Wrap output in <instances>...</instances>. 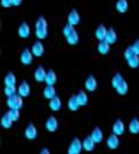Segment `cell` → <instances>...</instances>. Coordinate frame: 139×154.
<instances>
[{
    "label": "cell",
    "instance_id": "obj_37",
    "mask_svg": "<svg viewBox=\"0 0 139 154\" xmlns=\"http://www.w3.org/2000/svg\"><path fill=\"white\" fill-rule=\"evenodd\" d=\"M0 5L4 8H8V7L13 6V2H11V0H0Z\"/></svg>",
    "mask_w": 139,
    "mask_h": 154
},
{
    "label": "cell",
    "instance_id": "obj_10",
    "mask_svg": "<svg viewBox=\"0 0 139 154\" xmlns=\"http://www.w3.org/2000/svg\"><path fill=\"white\" fill-rule=\"evenodd\" d=\"M84 87L86 89L90 91V93H92L95 91L97 87H98V82H97V79L94 77V75H89V77L86 79V81H84Z\"/></svg>",
    "mask_w": 139,
    "mask_h": 154
},
{
    "label": "cell",
    "instance_id": "obj_24",
    "mask_svg": "<svg viewBox=\"0 0 139 154\" xmlns=\"http://www.w3.org/2000/svg\"><path fill=\"white\" fill-rule=\"evenodd\" d=\"M45 82L47 83V85H50V86H54V85L57 82V75H56V72L54 71V70L47 71Z\"/></svg>",
    "mask_w": 139,
    "mask_h": 154
},
{
    "label": "cell",
    "instance_id": "obj_2",
    "mask_svg": "<svg viewBox=\"0 0 139 154\" xmlns=\"http://www.w3.org/2000/svg\"><path fill=\"white\" fill-rule=\"evenodd\" d=\"M7 106L9 109H18L21 110L23 107V97L20 94H15L7 98Z\"/></svg>",
    "mask_w": 139,
    "mask_h": 154
},
{
    "label": "cell",
    "instance_id": "obj_36",
    "mask_svg": "<svg viewBox=\"0 0 139 154\" xmlns=\"http://www.w3.org/2000/svg\"><path fill=\"white\" fill-rule=\"evenodd\" d=\"M134 55H136V53H134L132 46H128L125 48V50H124V57H125V60H129L130 57H132Z\"/></svg>",
    "mask_w": 139,
    "mask_h": 154
},
{
    "label": "cell",
    "instance_id": "obj_19",
    "mask_svg": "<svg viewBox=\"0 0 139 154\" xmlns=\"http://www.w3.org/2000/svg\"><path fill=\"white\" fill-rule=\"evenodd\" d=\"M90 136H91V138L96 142V144H98V143H101V142H103L104 134H103V131L100 130L99 127H95L94 129H92V131H91V134H90Z\"/></svg>",
    "mask_w": 139,
    "mask_h": 154
},
{
    "label": "cell",
    "instance_id": "obj_34",
    "mask_svg": "<svg viewBox=\"0 0 139 154\" xmlns=\"http://www.w3.org/2000/svg\"><path fill=\"white\" fill-rule=\"evenodd\" d=\"M16 93H17V88L15 86H5L4 94H5L7 97H11V96L15 95Z\"/></svg>",
    "mask_w": 139,
    "mask_h": 154
},
{
    "label": "cell",
    "instance_id": "obj_3",
    "mask_svg": "<svg viewBox=\"0 0 139 154\" xmlns=\"http://www.w3.org/2000/svg\"><path fill=\"white\" fill-rule=\"evenodd\" d=\"M83 149V145L82 142L79 139L78 137L73 138V140L71 142L68 149H67V153L68 154H80L81 151Z\"/></svg>",
    "mask_w": 139,
    "mask_h": 154
},
{
    "label": "cell",
    "instance_id": "obj_22",
    "mask_svg": "<svg viewBox=\"0 0 139 154\" xmlns=\"http://www.w3.org/2000/svg\"><path fill=\"white\" fill-rule=\"evenodd\" d=\"M55 96H57L56 94V89L55 86H50V85H47L44 89V97L47 99H51L54 98Z\"/></svg>",
    "mask_w": 139,
    "mask_h": 154
},
{
    "label": "cell",
    "instance_id": "obj_12",
    "mask_svg": "<svg viewBox=\"0 0 139 154\" xmlns=\"http://www.w3.org/2000/svg\"><path fill=\"white\" fill-rule=\"evenodd\" d=\"M31 93V87L28 83V81L23 80L22 82L20 83L18 88H17V94H20L22 97H28L29 95Z\"/></svg>",
    "mask_w": 139,
    "mask_h": 154
},
{
    "label": "cell",
    "instance_id": "obj_7",
    "mask_svg": "<svg viewBox=\"0 0 139 154\" xmlns=\"http://www.w3.org/2000/svg\"><path fill=\"white\" fill-rule=\"evenodd\" d=\"M106 145L110 149H116L120 145V139H119V136L116 134L112 132L111 135L108 136L107 140H106Z\"/></svg>",
    "mask_w": 139,
    "mask_h": 154
},
{
    "label": "cell",
    "instance_id": "obj_11",
    "mask_svg": "<svg viewBox=\"0 0 139 154\" xmlns=\"http://www.w3.org/2000/svg\"><path fill=\"white\" fill-rule=\"evenodd\" d=\"M124 131H125V125H124V122L122 120H120V119H117L116 121L113 123L112 132L116 134L117 136H121V135L124 134Z\"/></svg>",
    "mask_w": 139,
    "mask_h": 154
},
{
    "label": "cell",
    "instance_id": "obj_16",
    "mask_svg": "<svg viewBox=\"0 0 139 154\" xmlns=\"http://www.w3.org/2000/svg\"><path fill=\"white\" fill-rule=\"evenodd\" d=\"M97 50H98V53L100 55H107L110 53V50H111V44L107 42L106 40H101V41H99L98 46H97Z\"/></svg>",
    "mask_w": 139,
    "mask_h": 154
},
{
    "label": "cell",
    "instance_id": "obj_14",
    "mask_svg": "<svg viewBox=\"0 0 139 154\" xmlns=\"http://www.w3.org/2000/svg\"><path fill=\"white\" fill-rule=\"evenodd\" d=\"M81 21V16H80V14H79V11L77 9H72V11H70V14H68V16H67V23H70V24H72V25H78L79 23Z\"/></svg>",
    "mask_w": 139,
    "mask_h": 154
},
{
    "label": "cell",
    "instance_id": "obj_1",
    "mask_svg": "<svg viewBox=\"0 0 139 154\" xmlns=\"http://www.w3.org/2000/svg\"><path fill=\"white\" fill-rule=\"evenodd\" d=\"M35 37L39 40H44L48 37V23L44 16L38 17L35 22Z\"/></svg>",
    "mask_w": 139,
    "mask_h": 154
},
{
    "label": "cell",
    "instance_id": "obj_35",
    "mask_svg": "<svg viewBox=\"0 0 139 154\" xmlns=\"http://www.w3.org/2000/svg\"><path fill=\"white\" fill-rule=\"evenodd\" d=\"M74 30H75L74 25L70 24V23L65 24V25H64V28H63V34H64V37H67V35H68L70 33H72Z\"/></svg>",
    "mask_w": 139,
    "mask_h": 154
},
{
    "label": "cell",
    "instance_id": "obj_30",
    "mask_svg": "<svg viewBox=\"0 0 139 154\" xmlns=\"http://www.w3.org/2000/svg\"><path fill=\"white\" fill-rule=\"evenodd\" d=\"M115 90H116V93L119 94V95H121V96H124L125 94L128 93V90H129L128 82H127L125 80H123L122 82L120 83V85L117 86L116 88H115Z\"/></svg>",
    "mask_w": 139,
    "mask_h": 154
},
{
    "label": "cell",
    "instance_id": "obj_40",
    "mask_svg": "<svg viewBox=\"0 0 139 154\" xmlns=\"http://www.w3.org/2000/svg\"><path fill=\"white\" fill-rule=\"evenodd\" d=\"M49 153H50V151H49V149H47L46 147L40 151V154H49Z\"/></svg>",
    "mask_w": 139,
    "mask_h": 154
},
{
    "label": "cell",
    "instance_id": "obj_38",
    "mask_svg": "<svg viewBox=\"0 0 139 154\" xmlns=\"http://www.w3.org/2000/svg\"><path fill=\"white\" fill-rule=\"evenodd\" d=\"M132 48H134V53L137 54V55H139V39L138 40H136L134 42V45H132Z\"/></svg>",
    "mask_w": 139,
    "mask_h": 154
},
{
    "label": "cell",
    "instance_id": "obj_17",
    "mask_svg": "<svg viewBox=\"0 0 139 154\" xmlns=\"http://www.w3.org/2000/svg\"><path fill=\"white\" fill-rule=\"evenodd\" d=\"M63 106V103H62V99L58 97V96H55L54 98L49 99V109L54 112H57L59 111Z\"/></svg>",
    "mask_w": 139,
    "mask_h": 154
},
{
    "label": "cell",
    "instance_id": "obj_28",
    "mask_svg": "<svg viewBox=\"0 0 139 154\" xmlns=\"http://www.w3.org/2000/svg\"><path fill=\"white\" fill-rule=\"evenodd\" d=\"M65 39H66L68 45H77L79 42L80 37H79V33L77 32V30H74L72 33H70L67 37H65Z\"/></svg>",
    "mask_w": 139,
    "mask_h": 154
},
{
    "label": "cell",
    "instance_id": "obj_15",
    "mask_svg": "<svg viewBox=\"0 0 139 154\" xmlns=\"http://www.w3.org/2000/svg\"><path fill=\"white\" fill-rule=\"evenodd\" d=\"M107 30H108V29H106V26L104 24H99V25L97 26V29H96V31H95V37H96V39H97L98 41L105 40L106 34H107Z\"/></svg>",
    "mask_w": 139,
    "mask_h": 154
},
{
    "label": "cell",
    "instance_id": "obj_8",
    "mask_svg": "<svg viewBox=\"0 0 139 154\" xmlns=\"http://www.w3.org/2000/svg\"><path fill=\"white\" fill-rule=\"evenodd\" d=\"M31 50H32V53H33V55L35 56V57H41V56L45 54V46L41 42V40L38 39L33 44Z\"/></svg>",
    "mask_w": 139,
    "mask_h": 154
},
{
    "label": "cell",
    "instance_id": "obj_18",
    "mask_svg": "<svg viewBox=\"0 0 139 154\" xmlns=\"http://www.w3.org/2000/svg\"><path fill=\"white\" fill-rule=\"evenodd\" d=\"M67 107H68V110L73 111V112L78 111L79 109L81 107V105H80V103H79L77 95H73V96H71V97L68 98V102H67Z\"/></svg>",
    "mask_w": 139,
    "mask_h": 154
},
{
    "label": "cell",
    "instance_id": "obj_23",
    "mask_svg": "<svg viewBox=\"0 0 139 154\" xmlns=\"http://www.w3.org/2000/svg\"><path fill=\"white\" fill-rule=\"evenodd\" d=\"M105 40L107 41V42H110L111 45L115 44L117 41V34L116 32H115V30L113 28H110L108 30H107V34H106V38Z\"/></svg>",
    "mask_w": 139,
    "mask_h": 154
},
{
    "label": "cell",
    "instance_id": "obj_31",
    "mask_svg": "<svg viewBox=\"0 0 139 154\" xmlns=\"http://www.w3.org/2000/svg\"><path fill=\"white\" fill-rule=\"evenodd\" d=\"M123 80H124V78H123V75L120 73V72L115 73V74L113 75V78H112V87L115 89L120 83L122 82Z\"/></svg>",
    "mask_w": 139,
    "mask_h": 154
},
{
    "label": "cell",
    "instance_id": "obj_6",
    "mask_svg": "<svg viewBox=\"0 0 139 154\" xmlns=\"http://www.w3.org/2000/svg\"><path fill=\"white\" fill-rule=\"evenodd\" d=\"M17 33L20 35V38L22 39H28L31 35V29L29 26V24L26 22H22L18 26Z\"/></svg>",
    "mask_w": 139,
    "mask_h": 154
},
{
    "label": "cell",
    "instance_id": "obj_29",
    "mask_svg": "<svg viewBox=\"0 0 139 154\" xmlns=\"http://www.w3.org/2000/svg\"><path fill=\"white\" fill-rule=\"evenodd\" d=\"M77 97H78V100L81 106H86V105L88 104L89 98H88V95L86 94L84 90H80V91L77 94Z\"/></svg>",
    "mask_w": 139,
    "mask_h": 154
},
{
    "label": "cell",
    "instance_id": "obj_33",
    "mask_svg": "<svg viewBox=\"0 0 139 154\" xmlns=\"http://www.w3.org/2000/svg\"><path fill=\"white\" fill-rule=\"evenodd\" d=\"M9 116L11 118V120L15 122L17 121L18 119H20V116H21V113H20V110L18 109H9V111L7 112Z\"/></svg>",
    "mask_w": 139,
    "mask_h": 154
},
{
    "label": "cell",
    "instance_id": "obj_9",
    "mask_svg": "<svg viewBox=\"0 0 139 154\" xmlns=\"http://www.w3.org/2000/svg\"><path fill=\"white\" fill-rule=\"evenodd\" d=\"M25 137L28 138L29 140H34L37 136H38V130L33 123H29L26 128H25V132H24Z\"/></svg>",
    "mask_w": 139,
    "mask_h": 154
},
{
    "label": "cell",
    "instance_id": "obj_20",
    "mask_svg": "<svg viewBox=\"0 0 139 154\" xmlns=\"http://www.w3.org/2000/svg\"><path fill=\"white\" fill-rule=\"evenodd\" d=\"M82 145H83V149L87 151V152H91L95 149V145H96V142L91 138V136H87V137L83 139L82 142Z\"/></svg>",
    "mask_w": 139,
    "mask_h": 154
},
{
    "label": "cell",
    "instance_id": "obj_13",
    "mask_svg": "<svg viewBox=\"0 0 139 154\" xmlns=\"http://www.w3.org/2000/svg\"><path fill=\"white\" fill-rule=\"evenodd\" d=\"M46 75H47V71L45 70L44 66H38L34 71V80L37 82H44L46 80Z\"/></svg>",
    "mask_w": 139,
    "mask_h": 154
},
{
    "label": "cell",
    "instance_id": "obj_25",
    "mask_svg": "<svg viewBox=\"0 0 139 154\" xmlns=\"http://www.w3.org/2000/svg\"><path fill=\"white\" fill-rule=\"evenodd\" d=\"M13 123H14V121L11 120V118L9 116L8 113H6V114H4V116H1L0 125H1L2 128H5V129H9V128L13 126Z\"/></svg>",
    "mask_w": 139,
    "mask_h": 154
},
{
    "label": "cell",
    "instance_id": "obj_21",
    "mask_svg": "<svg viewBox=\"0 0 139 154\" xmlns=\"http://www.w3.org/2000/svg\"><path fill=\"white\" fill-rule=\"evenodd\" d=\"M128 128H129V131L131 132V134H134V135L139 134V119L138 118L134 116V118L130 120V122H129Z\"/></svg>",
    "mask_w": 139,
    "mask_h": 154
},
{
    "label": "cell",
    "instance_id": "obj_39",
    "mask_svg": "<svg viewBox=\"0 0 139 154\" xmlns=\"http://www.w3.org/2000/svg\"><path fill=\"white\" fill-rule=\"evenodd\" d=\"M11 2H13V6L17 7V6H20L21 4H22L23 0H11Z\"/></svg>",
    "mask_w": 139,
    "mask_h": 154
},
{
    "label": "cell",
    "instance_id": "obj_26",
    "mask_svg": "<svg viewBox=\"0 0 139 154\" xmlns=\"http://www.w3.org/2000/svg\"><path fill=\"white\" fill-rule=\"evenodd\" d=\"M128 0H116V4H115V8L119 13L121 14H124L125 11H128Z\"/></svg>",
    "mask_w": 139,
    "mask_h": 154
},
{
    "label": "cell",
    "instance_id": "obj_27",
    "mask_svg": "<svg viewBox=\"0 0 139 154\" xmlns=\"http://www.w3.org/2000/svg\"><path fill=\"white\" fill-rule=\"evenodd\" d=\"M16 75L13 72H8L6 74L5 79H4V83L5 86H15L16 85Z\"/></svg>",
    "mask_w": 139,
    "mask_h": 154
},
{
    "label": "cell",
    "instance_id": "obj_5",
    "mask_svg": "<svg viewBox=\"0 0 139 154\" xmlns=\"http://www.w3.org/2000/svg\"><path fill=\"white\" fill-rule=\"evenodd\" d=\"M45 128L46 130L49 132H55L58 129V120L56 119V116H50L47 118L45 123Z\"/></svg>",
    "mask_w": 139,
    "mask_h": 154
},
{
    "label": "cell",
    "instance_id": "obj_4",
    "mask_svg": "<svg viewBox=\"0 0 139 154\" xmlns=\"http://www.w3.org/2000/svg\"><path fill=\"white\" fill-rule=\"evenodd\" d=\"M33 56L34 55L31 49H29V48L23 49L22 53H21V56H20L21 63L24 64V65H31L32 62H33Z\"/></svg>",
    "mask_w": 139,
    "mask_h": 154
},
{
    "label": "cell",
    "instance_id": "obj_32",
    "mask_svg": "<svg viewBox=\"0 0 139 154\" xmlns=\"http://www.w3.org/2000/svg\"><path fill=\"white\" fill-rule=\"evenodd\" d=\"M128 65L130 69H137L139 66V55H134L132 57H130L129 60H127Z\"/></svg>",
    "mask_w": 139,
    "mask_h": 154
}]
</instances>
